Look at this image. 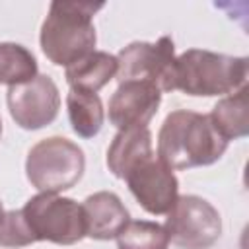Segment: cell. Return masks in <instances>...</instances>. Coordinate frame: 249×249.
<instances>
[{
	"label": "cell",
	"instance_id": "cell-1",
	"mask_svg": "<svg viewBox=\"0 0 249 249\" xmlns=\"http://www.w3.org/2000/svg\"><path fill=\"white\" fill-rule=\"evenodd\" d=\"M228 150V140L214 128L208 115L171 111L158 132V158L171 169H191L216 163Z\"/></svg>",
	"mask_w": 249,
	"mask_h": 249
},
{
	"label": "cell",
	"instance_id": "cell-2",
	"mask_svg": "<svg viewBox=\"0 0 249 249\" xmlns=\"http://www.w3.org/2000/svg\"><path fill=\"white\" fill-rule=\"evenodd\" d=\"M103 6L101 2H51L39 35L45 56L53 64L68 68L93 53L97 43L93 16Z\"/></svg>",
	"mask_w": 249,
	"mask_h": 249
},
{
	"label": "cell",
	"instance_id": "cell-3",
	"mask_svg": "<svg viewBox=\"0 0 249 249\" xmlns=\"http://www.w3.org/2000/svg\"><path fill=\"white\" fill-rule=\"evenodd\" d=\"M249 60L212 53L206 49H187L175 58V89L193 97L230 95L247 82Z\"/></svg>",
	"mask_w": 249,
	"mask_h": 249
},
{
	"label": "cell",
	"instance_id": "cell-4",
	"mask_svg": "<svg viewBox=\"0 0 249 249\" xmlns=\"http://www.w3.org/2000/svg\"><path fill=\"white\" fill-rule=\"evenodd\" d=\"M84 150L64 136H49L31 146L25 160L27 181L41 193L72 189L84 175Z\"/></svg>",
	"mask_w": 249,
	"mask_h": 249
},
{
	"label": "cell",
	"instance_id": "cell-5",
	"mask_svg": "<svg viewBox=\"0 0 249 249\" xmlns=\"http://www.w3.org/2000/svg\"><path fill=\"white\" fill-rule=\"evenodd\" d=\"M35 241L74 245L86 237V218L82 204L70 196L39 193L21 208Z\"/></svg>",
	"mask_w": 249,
	"mask_h": 249
},
{
	"label": "cell",
	"instance_id": "cell-6",
	"mask_svg": "<svg viewBox=\"0 0 249 249\" xmlns=\"http://www.w3.org/2000/svg\"><path fill=\"white\" fill-rule=\"evenodd\" d=\"M175 45L173 39L163 35L156 43L134 41L117 54V80L119 84L142 80L154 84L160 91L175 89Z\"/></svg>",
	"mask_w": 249,
	"mask_h": 249
},
{
	"label": "cell",
	"instance_id": "cell-7",
	"mask_svg": "<svg viewBox=\"0 0 249 249\" xmlns=\"http://www.w3.org/2000/svg\"><path fill=\"white\" fill-rule=\"evenodd\" d=\"M165 231L181 249H208L222 235L220 212L202 196L183 195L167 212Z\"/></svg>",
	"mask_w": 249,
	"mask_h": 249
},
{
	"label": "cell",
	"instance_id": "cell-8",
	"mask_svg": "<svg viewBox=\"0 0 249 249\" xmlns=\"http://www.w3.org/2000/svg\"><path fill=\"white\" fill-rule=\"evenodd\" d=\"M6 103L18 126L25 130H39L56 119L60 93L51 76L37 74L25 84L10 86L6 91Z\"/></svg>",
	"mask_w": 249,
	"mask_h": 249
},
{
	"label": "cell",
	"instance_id": "cell-9",
	"mask_svg": "<svg viewBox=\"0 0 249 249\" xmlns=\"http://www.w3.org/2000/svg\"><path fill=\"white\" fill-rule=\"evenodd\" d=\"M136 202L154 216L167 214L179 196V181L160 158H150L124 177Z\"/></svg>",
	"mask_w": 249,
	"mask_h": 249
},
{
	"label": "cell",
	"instance_id": "cell-10",
	"mask_svg": "<svg viewBox=\"0 0 249 249\" xmlns=\"http://www.w3.org/2000/svg\"><path fill=\"white\" fill-rule=\"evenodd\" d=\"M161 103V91L142 80L119 84L109 99V121L119 130L148 126Z\"/></svg>",
	"mask_w": 249,
	"mask_h": 249
},
{
	"label": "cell",
	"instance_id": "cell-11",
	"mask_svg": "<svg viewBox=\"0 0 249 249\" xmlns=\"http://www.w3.org/2000/svg\"><path fill=\"white\" fill-rule=\"evenodd\" d=\"M82 210L86 218V235L97 241L115 239L130 220L123 200L111 191L89 195L84 200Z\"/></svg>",
	"mask_w": 249,
	"mask_h": 249
},
{
	"label": "cell",
	"instance_id": "cell-12",
	"mask_svg": "<svg viewBox=\"0 0 249 249\" xmlns=\"http://www.w3.org/2000/svg\"><path fill=\"white\" fill-rule=\"evenodd\" d=\"M152 156V132L148 126L119 130L107 148V167L117 179H124Z\"/></svg>",
	"mask_w": 249,
	"mask_h": 249
},
{
	"label": "cell",
	"instance_id": "cell-13",
	"mask_svg": "<svg viewBox=\"0 0 249 249\" xmlns=\"http://www.w3.org/2000/svg\"><path fill=\"white\" fill-rule=\"evenodd\" d=\"M117 56L105 51H93L80 58L78 62L66 68V82L70 89H82L89 93H97L103 86H107L117 76Z\"/></svg>",
	"mask_w": 249,
	"mask_h": 249
},
{
	"label": "cell",
	"instance_id": "cell-14",
	"mask_svg": "<svg viewBox=\"0 0 249 249\" xmlns=\"http://www.w3.org/2000/svg\"><path fill=\"white\" fill-rule=\"evenodd\" d=\"M210 121L214 128L230 142L249 134V105H247V86L222 97L210 111Z\"/></svg>",
	"mask_w": 249,
	"mask_h": 249
},
{
	"label": "cell",
	"instance_id": "cell-15",
	"mask_svg": "<svg viewBox=\"0 0 249 249\" xmlns=\"http://www.w3.org/2000/svg\"><path fill=\"white\" fill-rule=\"evenodd\" d=\"M66 109L72 130L80 138H93L99 134L105 121V109L97 93L70 89L66 93Z\"/></svg>",
	"mask_w": 249,
	"mask_h": 249
},
{
	"label": "cell",
	"instance_id": "cell-16",
	"mask_svg": "<svg viewBox=\"0 0 249 249\" xmlns=\"http://www.w3.org/2000/svg\"><path fill=\"white\" fill-rule=\"evenodd\" d=\"M37 58L33 53L12 41H0V84L18 86L37 76Z\"/></svg>",
	"mask_w": 249,
	"mask_h": 249
},
{
	"label": "cell",
	"instance_id": "cell-17",
	"mask_svg": "<svg viewBox=\"0 0 249 249\" xmlns=\"http://www.w3.org/2000/svg\"><path fill=\"white\" fill-rule=\"evenodd\" d=\"M117 249H167L169 237L161 224L150 220H128L115 237Z\"/></svg>",
	"mask_w": 249,
	"mask_h": 249
},
{
	"label": "cell",
	"instance_id": "cell-18",
	"mask_svg": "<svg viewBox=\"0 0 249 249\" xmlns=\"http://www.w3.org/2000/svg\"><path fill=\"white\" fill-rule=\"evenodd\" d=\"M35 243V237L23 218L21 210H8L0 216V247H27Z\"/></svg>",
	"mask_w": 249,
	"mask_h": 249
},
{
	"label": "cell",
	"instance_id": "cell-19",
	"mask_svg": "<svg viewBox=\"0 0 249 249\" xmlns=\"http://www.w3.org/2000/svg\"><path fill=\"white\" fill-rule=\"evenodd\" d=\"M2 214H4V210H2V202H0V216H2Z\"/></svg>",
	"mask_w": 249,
	"mask_h": 249
},
{
	"label": "cell",
	"instance_id": "cell-20",
	"mask_svg": "<svg viewBox=\"0 0 249 249\" xmlns=\"http://www.w3.org/2000/svg\"><path fill=\"white\" fill-rule=\"evenodd\" d=\"M0 136H2V119H0Z\"/></svg>",
	"mask_w": 249,
	"mask_h": 249
}]
</instances>
